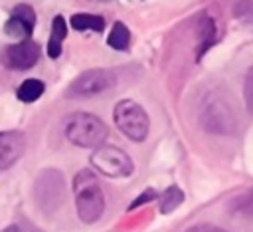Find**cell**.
Instances as JSON below:
<instances>
[{
  "label": "cell",
  "instance_id": "obj_1",
  "mask_svg": "<svg viewBox=\"0 0 253 232\" xmlns=\"http://www.w3.org/2000/svg\"><path fill=\"white\" fill-rule=\"evenodd\" d=\"M198 121L200 125L211 135H235L239 127L237 111L231 99L223 91H208L198 107Z\"/></svg>",
  "mask_w": 253,
  "mask_h": 232
},
{
  "label": "cell",
  "instance_id": "obj_21",
  "mask_svg": "<svg viewBox=\"0 0 253 232\" xmlns=\"http://www.w3.org/2000/svg\"><path fill=\"white\" fill-rule=\"evenodd\" d=\"M186 232H223V230L217 226H211V224H198V226L188 228Z\"/></svg>",
  "mask_w": 253,
  "mask_h": 232
},
{
  "label": "cell",
  "instance_id": "obj_12",
  "mask_svg": "<svg viewBox=\"0 0 253 232\" xmlns=\"http://www.w3.org/2000/svg\"><path fill=\"white\" fill-rule=\"evenodd\" d=\"M67 36V24L63 20V16H55L51 20V34H49V40H47V56L51 59L59 58L61 54V44Z\"/></svg>",
  "mask_w": 253,
  "mask_h": 232
},
{
  "label": "cell",
  "instance_id": "obj_20",
  "mask_svg": "<svg viewBox=\"0 0 253 232\" xmlns=\"http://www.w3.org/2000/svg\"><path fill=\"white\" fill-rule=\"evenodd\" d=\"M156 198V190H152V188H146L140 196H136L130 204H128V210H134V208H138V206H142V204H146L148 200H154Z\"/></svg>",
  "mask_w": 253,
  "mask_h": 232
},
{
  "label": "cell",
  "instance_id": "obj_14",
  "mask_svg": "<svg viewBox=\"0 0 253 232\" xmlns=\"http://www.w3.org/2000/svg\"><path fill=\"white\" fill-rule=\"evenodd\" d=\"M43 89H45L43 81H40L36 77H30V79H24L20 83V87L16 89V95L24 103H34L36 99H40L43 95Z\"/></svg>",
  "mask_w": 253,
  "mask_h": 232
},
{
  "label": "cell",
  "instance_id": "obj_3",
  "mask_svg": "<svg viewBox=\"0 0 253 232\" xmlns=\"http://www.w3.org/2000/svg\"><path fill=\"white\" fill-rule=\"evenodd\" d=\"M65 137L75 147L97 149L107 139V127L99 117H95L91 113H85V111H77L67 121Z\"/></svg>",
  "mask_w": 253,
  "mask_h": 232
},
{
  "label": "cell",
  "instance_id": "obj_18",
  "mask_svg": "<svg viewBox=\"0 0 253 232\" xmlns=\"http://www.w3.org/2000/svg\"><path fill=\"white\" fill-rule=\"evenodd\" d=\"M233 16L243 24H253V0H233Z\"/></svg>",
  "mask_w": 253,
  "mask_h": 232
},
{
  "label": "cell",
  "instance_id": "obj_8",
  "mask_svg": "<svg viewBox=\"0 0 253 232\" xmlns=\"http://www.w3.org/2000/svg\"><path fill=\"white\" fill-rule=\"evenodd\" d=\"M34 26H36V14H34V10L30 6L20 4V6H16L12 10V16L6 22L4 32L10 38L22 42V40H30V36L34 32Z\"/></svg>",
  "mask_w": 253,
  "mask_h": 232
},
{
  "label": "cell",
  "instance_id": "obj_4",
  "mask_svg": "<svg viewBox=\"0 0 253 232\" xmlns=\"http://www.w3.org/2000/svg\"><path fill=\"white\" fill-rule=\"evenodd\" d=\"M113 119L115 125L119 127L121 133H125L130 141H144L150 129V119L146 115V111L142 109V105H138L132 99H123L115 105L113 109Z\"/></svg>",
  "mask_w": 253,
  "mask_h": 232
},
{
  "label": "cell",
  "instance_id": "obj_2",
  "mask_svg": "<svg viewBox=\"0 0 253 232\" xmlns=\"http://www.w3.org/2000/svg\"><path fill=\"white\" fill-rule=\"evenodd\" d=\"M73 196L77 214L83 222L93 224L97 222L105 212V194L101 188L99 178L93 171L81 169L73 178Z\"/></svg>",
  "mask_w": 253,
  "mask_h": 232
},
{
  "label": "cell",
  "instance_id": "obj_9",
  "mask_svg": "<svg viewBox=\"0 0 253 232\" xmlns=\"http://www.w3.org/2000/svg\"><path fill=\"white\" fill-rule=\"evenodd\" d=\"M40 58V46L32 40H22L6 50V63L14 69H30Z\"/></svg>",
  "mask_w": 253,
  "mask_h": 232
},
{
  "label": "cell",
  "instance_id": "obj_15",
  "mask_svg": "<svg viewBox=\"0 0 253 232\" xmlns=\"http://www.w3.org/2000/svg\"><path fill=\"white\" fill-rule=\"evenodd\" d=\"M69 24L73 30H79V32H83V30L103 32V28H105L103 16H97V14H73Z\"/></svg>",
  "mask_w": 253,
  "mask_h": 232
},
{
  "label": "cell",
  "instance_id": "obj_10",
  "mask_svg": "<svg viewBox=\"0 0 253 232\" xmlns=\"http://www.w3.org/2000/svg\"><path fill=\"white\" fill-rule=\"evenodd\" d=\"M26 149V137L20 131H0V169H10Z\"/></svg>",
  "mask_w": 253,
  "mask_h": 232
},
{
  "label": "cell",
  "instance_id": "obj_11",
  "mask_svg": "<svg viewBox=\"0 0 253 232\" xmlns=\"http://www.w3.org/2000/svg\"><path fill=\"white\" fill-rule=\"evenodd\" d=\"M198 32H200V48H198V59L215 44L217 40V28H215V20L208 14L202 16L200 24H198Z\"/></svg>",
  "mask_w": 253,
  "mask_h": 232
},
{
  "label": "cell",
  "instance_id": "obj_16",
  "mask_svg": "<svg viewBox=\"0 0 253 232\" xmlns=\"http://www.w3.org/2000/svg\"><path fill=\"white\" fill-rule=\"evenodd\" d=\"M107 44L113 48V50H126L128 44H130V32L128 28L123 24V22H115L109 36H107Z\"/></svg>",
  "mask_w": 253,
  "mask_h": 232
},
{
  "label": "cell",
  "instance_id": "obj_5",
  "mask_svg": "<svg viewBox=\"0 0 253 232\" xmlns=\"http://www.w3.org/2000/svg\"><path fill=\"white\" fill-rule=\"evenodd\" d=\"M34 194L38 200V206L43 214L51 216L59 210V206L65 200V178L57 169H43L34 186Z\"/></svg>",
  "mask_w": 253,
  "mask_h": 232
},
{
  "label": "cell",
  "instance_id": "obj_7",
  "mask_svg": "<svg viewBox=\"0 0 253 232\" xmlns=\"http://www.w3.org/2000/svg\"><path fill=\"white\" fill-rule=\"evenodd\" d=\"M117 83L109 69H87L79 73L67 87V97H93L113 89Z\"/></svg>",
  "mask_w": 253,
  "mask_h": 232
},
{
  "label": "cell",
  "instance_id": "obj_17",
  "mask_svg": "<svg viewBox=\"0 0 253 232\" xmlns=\"http://www.w3.org/2000/svg\"><path fill=\"white\" fill-rule=\"evenodd\" d=\"M182 202H184V192H182L176 184H172V186H168L166 192L162 194V200H160V212H162V214H168V212L176 210Z\"/></svg>",
  "mask_w": 253,
  "mask_h": 232
},
{
  "label": "cell",
  "instance_id": "obj_6",
  "mask_svg": "<svg viewBox=\"0 0 253 232\" xmlns=\"http://www.w3.org/2000/svg\"><path fill=\"white\" fill-rule=\"evenodd\" d=\"M91 165L99 173H103L107 176H113V178L128 176L134 171V165H132L130 157L123 149L113 147V145H101V147H97L95 153L91 155Z\"/></svg>",
  "mask_w": 253,
  "mask_h": 232
},
{
  "label": "cell",
  "instance_id": "obj_22",
  "mask_svg": "<svg viewBox=\"0 0 253 232\" xmlns=\"http://www.w3.org/2000/svg\"><path fill=\"white\" fill-rule=\"evenodd\" d=\"M2 232H20V228H18V226H8V228H4Z\"/></svg>",
  "mask_w": 253,
  "mask_h": 232
},
{
  "label": "cell",
  "instance_id": "obj_19",
  "mask_svg": "<svg viewBox=\"0 0 253 232\" xmlns=\"http://www.w3.org/2000/svg\"><path fill=\"white\" fill-rule=\"evenodd\" d=\"M243 97H245V105L249 109V113H253V65L247 69L245 73V81H243Z\"/></svg>",
  "mask_w": 253,
  "mask_h": 232
},
{
  "label": "cell",
  "instance_id": "obj_13",
  "mask_svg": "<svg viewBox=\"0 0 253 232\" xmlns=\"http://www.w3.org/2000/svg\"><path fill=\"white\" fill-rule=\"evenodd\" d=\"M227 210L233 216H241V218H253V186L239 192L237 196H233L227 204Z\"/></svg>",
  "mask_w": 253,
  "mask_h": 232
}]
</instances>
